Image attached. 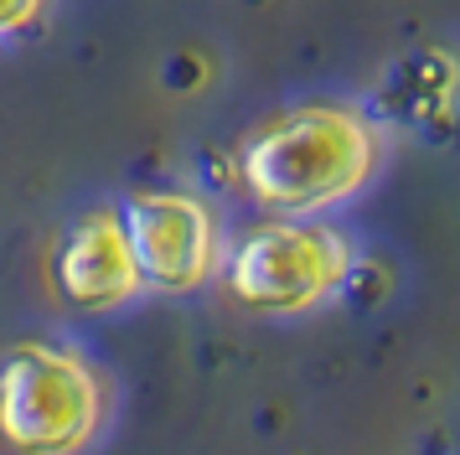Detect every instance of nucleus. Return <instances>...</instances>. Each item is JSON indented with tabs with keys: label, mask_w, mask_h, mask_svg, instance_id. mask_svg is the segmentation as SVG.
I'll return each mask as SVG.
<instances>
[{
	"label": "nucleus",
	"mask_w": 460,
	"mask_h": 455,
	"mask_svg": "<svg viewBox=\"0 0 460 455\" xmlns=\"http://www.w3.org/2000/svg\"><path fill=\"white\" fill-rule=\"evenodd\" d=\"M52 285L73 310H114L146 290L119 207H93L67 228L52 254Z\"/></svg>",
	"instance_id": "5"
},
{
	"label": "nucleus",
	"mask_w": 460,
	"mask_h": 455,
	"mask_svg": "<svg viewBox=\"0 0 460 455\" xmlns=\"http://www.w3.org/2000/svg\"><path fill=\"white\" fill-rule=\"evenodd\" d=\"M377 129L352 103H295L249 129L238 182L259 207L311 218L357 197L377 171Z\"/></svg>",
	"instance_id": "1"
},
{
	"label": "nucleus",
	"mask_w": 460,
	"mask_h": 455,
	"mask_svg": "<svg viewBox=\"0 0 460 455\" xmlns=\"http://www.w3.org/2000/svg\"><path fill=\"white\" fill-rule=\"evenodd\" d=\"M352 244L332 223L274 218L249 228L223 264V285L243 310L259 316H300L347 285Z\"/></svg>",
	"instance_id": "3"
},
{
	"label": "nucleus",
	"mask_w": 460,
	"mask_h": 455,
	"mask_svg": "<svg viewBox=\"0 0 460 455\" xmlns=\"http://www.w3.org/2000/svg\"><path fill=\"white\" fill-rule=\"evenodd\" d=\"M47 5H52V0H0V37L31 31V26L47 16Z\"/></svg>",
	"instance_id": "6"
},
{
	"label": "nucleus",
	"mask_w": 460,
	"mask_h": 455,
	"mask_svg": "<svg viewBox=\"0 0 460 455\" xmlns=\"http://www.w3.org/2000/svg\"><path fill=\"white\" fill-rule=\"evenodd\" d=\"M125 218V238L140 269V285L161 290V295H187L202 290L217 274V254H223V233H217V212L191 192H140L119 207Z\"/></svg>",
	"instance_id": "4"
},
{
	"label": "nucleus",
	"mask_w": 460,
	"mask_h": 455,
	"mask_svg": "<svg viewBox=\"0 0 460 455\" xmlns=\"http://www.w3.org/2000/svg\"><path fill=\"white\" fill-rule=\"evenodd\" d=\"M104 424V383L78 352L16 342L0 357V445L11 455H78Z\"/></svg>",
	"instance_id": "2"
}]
</instances>
